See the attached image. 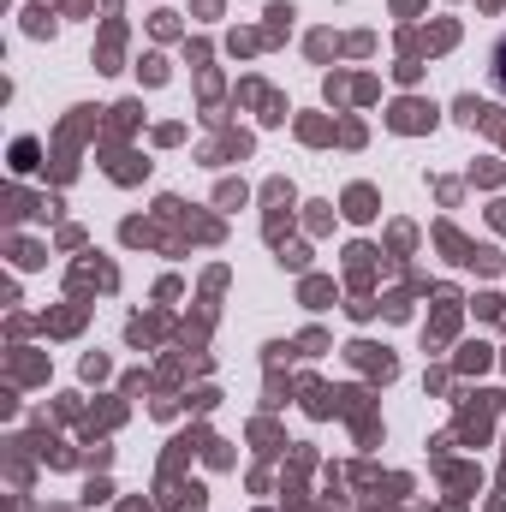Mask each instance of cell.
Wrapping results in <instances>:
<instances>
[{
  "instance_id": "obj_1",
  "label": "cell",
  "mask_w": 506,
  "mask_h": 512,
  "mask_svg": "<svg viewBox=\"0 0 506 512\" xmlns=\"http://www.w3.org/2000/svg\"><path fill=\"white\" fill-rule=\"evenodd\" d=\"M489 84H495V90L506 96V36L495 42V48H489Z\"/></svg>"
}]
</instances>
